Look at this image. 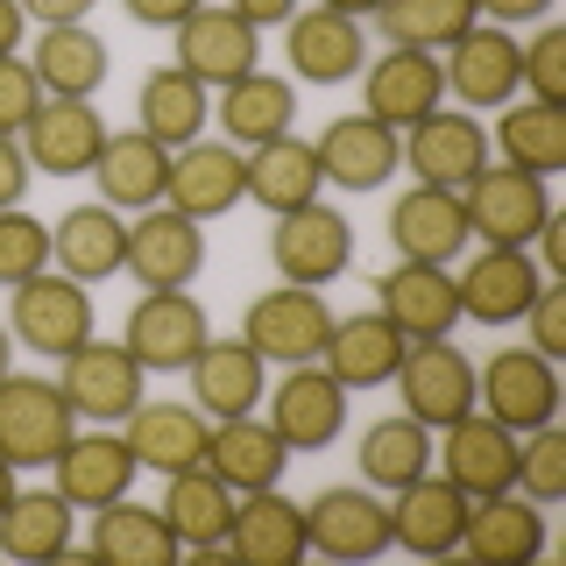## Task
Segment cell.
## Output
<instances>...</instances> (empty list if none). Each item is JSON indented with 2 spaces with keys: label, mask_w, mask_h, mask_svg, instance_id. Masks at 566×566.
Listing matches in <instances>:
<instances>
[{
  "label": "cell",
  "mask_w": 566,
  "mask_h": 566,
  "mask_svg": "<svg viewBox=\"0 0 566 566\" xmlns=\"http://www.w3.org/2000/svg\"><path fill=\"white\" fill-rule=\"evenodd\" d=\"M93 291H85L78 276H64V270H35L22 276L8 291V333H14V347H29V354H43V361H64L71 347H85L93 340Z\"/></svg>",
  "instance_id": "6da1fadb"
},
{
  "label": "cell",
  "mask_w": 566,
  "mask_h": 566,
  "mask_svg": "<svg viewBox=\"0 0 566 566\" xmlns=\"http://www.w3.org/2000/svg\"><path fill=\"white\" fill-rule=\"evenodd\" d=\"M460 206H468V234L495 241V248H531V234L545 227L553 212V177L517 170V164H489L460 185Z\"/></svg>",
  "instance_id": "7a4b0ae2"
},
{
  "label": "cell",
  "mask_w": 566,
  "mask_h": 566,
  "mask_svg": "<svg viewBox=\"0 0 566 566\" xmlns=\"http://www.w3.org/2000/svg\"><path fill=\"white\" fill-rule=\"evenodd\" d=\"M78 432V411L50 376H0V460L14 474L22 468H50L57 447Z\"/></svg>",
  "instance_id": "3957f363"
},
{
  "label": "cell",
  "mask_w": 566,
  "mask_h": 566,
  "mask_svg": "<svg viewBox=\"0 0 566 566\" xmlns=\"http://www.w3.org/2000/svg\"><path fill=\"white\" fill-rule=\"evenodd\" d=\"M212 340V318L191 291H142L120 318V347L142 361V376H185L191 354Z\"/></svg>",
  "instance_id": "277c9868"
},
{
  "label": "cell",
  "mask_w": 566,
  "mask_h": 566,
  "mask_svg": "<svg viewBox=\"0 0 566 566\" xmlns=\"http://www.w3.org/2000/svg\"><path fill=\"white\" fill-rule=\"evenodd\" d=\"M326 333H333V305H326V291H312V283H276V291H262L255 305L241 312V340L270 368L318 361Z\"/></svg>",
  "instance_id": "5b68a950"
},
{
  "label": "cell",
  "mask_w": 566,
  "mask_h": 566,
  "mask_svg": "<svg viewBox=\"0 0 566 566\" xmlns=\"http://www.w3.org/2000/svg\"><path fill=\"white\" fill-rule=\"evenodd\" d=\"M305 553L318 559H382L389 553V495L368 482H333L305 503Z\"/></svg>",
  "instance_id": "8992f818"
},
{
  "label": "cell",
  "mask_w": 566,
  "mask_h": 566,
  "mask_svg": "<svg viewBox=\"0 0 566 566\" xmlns=\"http://www.w3.org/2000/svg\"><path fill=\"white\" fill-rule=\"evenodd\" d=\"M439 71H447L453 106H468V114H495V106H510L524 93V43H517V29L474 22L453 50H439Z\"/></svg>",
  "instance_id": "52a82bcc"
},
{
  "label": "cell",
  "mask_w": 566,
  "mask_h": 566,
  "mask_svg": "<svg viewBox=\"0 0 566 566\" xmlns=\"http://www.w3.org/2000/svg\"><path fill=\"white\" fill-rule=\"evenodd\" d=\"M474 411H489L510 432H531V424L559 418V361L531 347H495L482 368H474Z\"/></svg>",
  "instance_id": "ba28073f"
},
{
  "label": "cell",
  "mask_w": 566,
  "mask_h": 566,
  "mask_svg": "<svg viewBox=\"0 0 566 566\" xmlns=\"http://www.w3.org/2000/svg\"><path fill=\"white\" fill-rule=\"evenodd\" d=\"M57 389L71 397V411L85 424H120L142 397H149V376H142V361L120 340H99L93 333L85 347H71L57 361Z\"/></svg>",
  "instance_id": "9c48e42d"
},
{
  "label": "cell",
  "mask_w": 566,
  "mask_h": 566,
  "mask_svg": "<svg viewBox=\"0 0 566 566\" xmlns=\"http://www.w3.org/2000/svg\"><path fill=\"white\" fill-rule=\"evenodd\" d=\"M262 418L276 424V439L291 453H326L347 432V389L318 361H297V368H283L276 389H262Z\"/></svg>",
  "instance_id": "30bf717a"
},
{
  "label": "cell",
  "mask_w": 566,
  "mask_h": 566,
  "mask_svg": "<svg viewBox=\"0 0 566 566\" xmlns=\"http://www.w3.org/2000/svg\"><path fill=\"white\" fill-rule=\"evenodd\" d=\"M142 291H191V276L206 270V227L185 220L177 206H142L128 220V255H120Z\"/></svg>",
  "instance_id": "8fae6325"
},
{
  "label": "cell",
  "mask_w": 566,
  "mask_h": 566,
  "mask_svg": "<svg viewBox=\"0 0 566 566\" xmlns=\"http://www.w3.org/2000/svg\"><path fill=\"white\" fill-rule=\"evenodd\" d=\"M270 262H276V276L283 283H333L354 262V227H347V212L340 206H326V199H312V206H297V212H276V227H270Z\"/></svg>",
  "instance_id": "7c38bea8"
},
{
  "label": "cell",
  "mask_w": 566,
  "mask_h": 566,
  "mask_svg": "<svg viewBox=\"0 0 566 566\" xmlns=\"http://www.w3.org/2000/svg\"><path fill=\"white\" fill-rule=\"evenodd\" d=\"M170 35H177V57L170 64L191 71L206 93H220V85H234V78H248V71L262 64V29H248L227 0H206V8L185 14Z\"/></svg>",
  "instance_id": "4fadbf2b"
},
{
  "label": "cell",
  "mask_w": 566,
  "mask_h": 566,
  "mask_svg": "<svg viewBox=\"0 0 566 566\" xmlns=\"http://www.w3.org/2000/svg\"><path fill=\"white\" fill-rule=\"evenodd\" d=\"M397 164L418 177V185H439V191H460L474 170L489 164V128L474 114H453V106H432L424 120L397 135Z\"/></svg>",
  "instance_id": "5bb4252c"
},
{
  "label": "cell",
  "mask_w": 566,
  "mask_h": 566,
  "mask_svg": "<svg viewBox=\"0 0 566 566\" xmlns=\"http://www.w3.org/2000/svg\"><path fill=\"white\" fill-rule=\"evenodd\" d=\"M248 199V156L234 142H185V149H170V177H164V206H177L185 220H227Z\"/></svg>",
  "instance_id": "9a60e30c"
},
{
  "label": "cell",
  "mask_w": 566,
  "mask_h": 566,
  "mask_svg": "<svg viewBox=\"0 0 566 566\" xmlns=\"http://www.w3.org/2000/svg\"><path fill=\"white\" fill-rule=\"evenodd\" d=\"M538 255L531 248H495L482 241L468 262H460V276H453V291H460V318H474V326H517L524 305L538 297Z\"/></svg>",
  "instance_id": "2e32d148"
},
{
  "label": "cell",
  "mask_w": 566,
  "mask_h": 566,
  "mask_svg": "<svg viewBox=\"0 0 566 566\" xmlns=\"http://www.w3.org/2000/svg\"><path fill=\"white\" fill-rule=\"evenodd\" d=\"M389 382H397L403 411H411L418 424H432V432L474 411V361L453 347V333L447 340H411Z\"/></svg>",
  "instance_id": "e0dca14e"
},
{
  "label": "cell",
  "mask_w": 566,
  "mask_h": 566,
  "mask_svg": "<svg viewBox=\"0 0 566 566\" xmlns=\"http://www.w3.org/2000/svg\"><path fill=\"white\" fill-rule=\"evenodd\" d=\"M432 468L447 474L460 495H495V489L517 482V432H510V424H495L489 411H468V418L439 424Z\"/></svg>",
  "instance_id": "ac0fdd59"
},
{
  "label": "cell",
  "mask_w": 566,
  "mask_h": 566,
  "mask_svg": "<svg viewBox=\"0 0 566 566\" xmlns=\"http://www.w3.org/2000/svg\"><path fill=\"white\" fill-rule=\"evenodd\" d=\"M432 106H447V71H439L432 50H397L389 43L376 64H361V114L382 120V128H411Z\"/></svg>",
  "instance_id": "d6986e66"
},
{
  "label": "cell",
  "mask_w": 566,
  "mask_h": 566,
  "mask_svg": "<svg viewBox=\"0 0 566 566\" xmlns=\"http://www.w3.org/2000/svg\"><path fill=\"white\" fill-rule=\"evenodd\" d=\"M283 64L305 85H347V78H361V64H368V35H361L354 14L297 8L291 22H283Z\"/></svg>",
  "instance_id": "ffe728a7"
},
{
  "label": "cell",
  "mask_w": 566,
  "mask_h": 566,
  "mask_svg": "<svg viewBox=\"0 0 566 566\" xmlns=\"http://www.w3.org/2000/svg\"><path fill=\"white\" fill-rule=\"evenodd\" d=\"M545 510L517 489H495V495H468V524H460V553L482 559V566H531L545 553Z\"/></svg>",
  "instance_id": "44dd1931"
},
{
  "label": "cell",
  "mask_w": 566,
  "mask_h": 566,
  "mask_svg": "<svg viewBox=\"0 0 566 566\" xmlns=\"http://www.w3.org/2000/svg\"><path fill=\"white\" fill-rule=\"evenodd\" d=\"M389 248H397V262H439V270H453V262L474 248L460 191L411 185L397 206H389Z\"/></svg>",
  "instance_id": "7402d4cb"
},
{
  "label": "cell",
  "mask_w": 566,
  "mask_h": 566,
  "mask_svg": "<svg viewBox=\"0 0 566 566\" xmlns=\"http://www.w3.org/2000/svg\"><path fill=\"white\" fill-rule=\"evenodd\" d=\"M376 312L403 333V340H447L460 326L453 270H439V262H389L376 276Z\"/></svg>",
  "instance_id": "603a6c76"
},
{
  "label": "cell",
  "mask_w": 566,
  "mask_h": 566,
  "mask_svg": "<svg viewBox=\"0 0 566 566\" xmlns=\"http://www.w3.org/2000/svg\"><path fill=\"white\" fill-rule=\"evenodd\" d=\"M50 468H57V495L71 510H106L135 489L142 460L128 453V439H120L114 424H93V432H71Z\"/></svg>",
  "instance_id": "cb8c5ba5"
},
{
  "label": "cell",
  "mask_w": 566,
  "mask_h": 566,
  "mask_svg": "<svg viewBox=\"0 0 566 566\" xmlns=\"http://www.w3.org/2000/svg\"><path fill=\"white\" fill-rule=\"evenodd\" d=\"M460 524H468V495L439 468H424L418 482L389 489V545H403V553H418V559L460 553Z\"/></svg>",
  "instance_id": "d4e9b609"
},
{
  "label": "cell",
  "mask_w": 566,
  "mask_h": 566,
  "mask_svg": "<svg viewBox=\"0 0 566 566\" xmlns=\"http://www.w3.org/2000/svg\"><path fill=\"white\" fill-rule=\"evenodd\" d=\"M22 149L35 177H93L106 149V120L93 99H43L22 128Z\"/></svg>",
  "instance_id": "484cf974"
},
{
  "label": "cell",
  "mask_w": 566,
  "mask_h": 566,
  "mask_svg": "<svg viewBox=\"0 0 566 566\" xmlns=\"http://www.w3.org/2000/svg\"><path fill=\"white\" fill-rule=\"evenodd\" d=\"M185 382H191V403L220 424V418H241V411H262V389H270V361H262L255 347L241 340H212L191 354V368H185Z\"/></svg>",
  "instance_id": "4316f807"
},
{
  "label": "cell",
  "mask_w": 566,
  "mask_h": 566,
  "mask_svg": "<svg viewBox=\"0 0 566 566\" xmlns=\"http://www.w3.org/2000/svg\"><path fill=\"white\" fill-rule=\"evenodd\" d=\"M227 559H241V566H297V559H305V503H291L283 489L234 495Z\"/></svg>",
  "instance_id": "83f0119b"
},
{
  "label": "cell",
  "mask_w": 566,
  "mask_h": 566,
  "mask_svg": "<svg viewBox=\"0 0 566 566\" xmlns=\"http://www.w3.org/2000/svg\"><path fill=\"white\" fill-rule=\"evenodd\" d=\"M403 333L389 326V318L368 305V312H347V318H333V333H326V347H318V368H326L333 382L347 389H382L389 376H397V361H403Z\"/></svg>",
  "instance_id": "f1b7e54d"
},
{
  "label": "cell",
  "mask_w": 566,
  "mask_h": 566,
  "mask_svg": "<svg viewBox=\"0 0 566 566\" xmlns=\"http://www.w3.org/2000/svg\"><path fill=\"white\" fill-rule=\"evenodd\" d=\"M312 156H318V177H326V185L376 191V185L397 177V128H382V120H368V114H340L312 135Z\"/></svg>",
  "instance_id": "f546056e"
},
{
  "label": "cell",
  "mask_w": 566,
  "mask_h": 566,
  "mask_svg": "<svg viewBox=\"0 0 566 566\" xmlns=\"http://www.w3.org/2000/svg\"><path fill=\"white\" fill-rule=\"evenodd\" d=\"M164 524L177 531V545H185L191 559H227V524H234V489L220 482V474L206 468H177V474H164Z\"/></svg>",
  "instance_id": "4dcf8cb0"
},
{
  "label": "cell",
  "mask_w": 566,
  "mask_h": 566,
  "mask_svg": "<svg viewBox=\"0 0 566 566\" xmlns=\"http://www.w3.org/2000/svg\"><path fill=\"white\" fill-rule=\"evenodd\" d=\"M120 439H128V453L142 460V468H156V474H177V468H199L206 460V439H212V418L199 411V403H156V397H142L128 418H120Z\"/></svg>",
  "instance_id": "1f68e13d"
},
{
  "label": "cell",
  "mask_w": 566,
  "mask_h": 566,
  "mask_svg": "<svg viewBox=\"0 0 566 566\" xmlns=\"http://www.w3.org/2000/svg\"><path fill=\"white\" fill-rule=\"evenodd\" d=\"M120 255H128V212H114L106 199L71 206L64 220L50 227V270H64L78 283L120 276Z\"/></svg>",
  "instance_id": "d6a6232c"
},
{
  "label": "cell",
  "mask_w": 566,
  "mask_h": 566,
  "mask_svg": "<svg viewBox=\"0 0 566 566\" xmlns=\"http://www.w3.org/2000/svg\"><path fill=\"white\" fill-rule=\"evenodd\" d=\"M212 120H220V142H234V149H262V142L291 135L297 85L255 64L248 78H234V85H220V93H212Z\"/></svg>",
  "instance_id": "836d02e7"
},
{
  "label": "cell",
  "mask_w": 566,
  "mask_h": 566,
  "mask_svg": "<svg viewBox=\"0 0 566 566\" xmlns=\"http://www.w3.org/2000/svg\"><path fill=\"white\" fill-rule=\"evenodd\" d=\"M206 468L220 474L234 495H248V489H276L283 468H291V447L276 439V424L262 418V411H241V418H220V424H212Z\"/></svg>",
  "instance_id": "e575fe53"
},
{
  "label": "cell",
  "mask_w": 566,
  "mask_h": 566,
  "mask_svg": "<svg viewBox=\"0 0 566 566\" xmlns=\"http://www.w3.org/2000/svg\"><path fill=\"white\" fill-rule=\"evenodd\" d=\"M206 120H212V93L191 78V71L156 64L149 78L135 85V128L149 135V142H164V149H185V142H199Z\"/></svg>",
  "instance_id": "d590c367"
},
{
  "label": "cell",
  "mask_w": 566,
  "mask_h": 566,
  "mask_svg": "<svg viewBox=\"0 0 566 566\" xmlns=\"http://www.w3.org/2000/svg\"><path fill=\"white\" fill-rule=\"evenodd\" d=\"M164 177H170V149H164V142H149L142 128H128V135L106 128V149H99V164H93V185H99V199L114 206V212L164 206Z\"/></svg>",
  "instance_id": "8d00e7d4"
},
{
  "label": "cell",
  "mask_w": 566,
  "mask_h": 566,
  "mask_svg": "<svg viewBox=\"0 0 566 566\" xmlns=\"http://www.w3.org/2000/svg\"><path fill=\"white\" fill-rule=\"evenodd\" d=\"M29 71L43 99H93L106 85V43L85 22H50L29 50Z\"/></svg>",
  "instance_id": "74e56055"
},
{
  "label": "cell",
  "mask_w": 566,
  "mask_h": 566,
  "mask_svg": "<svg viewBox=\"0 0 566 566\" xmlns=\"http://www.w3.org/2000/svg\"><path fill=\"white\" fill-rule=\"evenodd\" d=\"M71 517H78V510H71L57 489H14L8 503H0V553L22 559V566L64 559L71 545H78Z\"/></svg>",
  "instance_id": "f35d334b"
},
{
  "label": "cell",
  "mask_w": 566,
  "mask_h": 566,
  "mask_svg": "<svg viewBox=\"0 0 566 566\" xmlns=\"http://www.w3.org/2000/svg\"><path fill=\"white\" fill-rule=\"evenodd\" d=\"M85 553L106 559V566H170L185 545H177V531L164 524V510L120 495V503L93 510V538H85Z\"/></svg>",
  "instance_id": "ab89813d"
},
{
  "label": "cell",
  "mask_w": 566,
  "mask_h": 566,
  "mask_svg": "<svg viewBox=\"0 0 566 566\" xmlns=\"http://www.w3.org/2000/svg\"><path fill=\"white\" fill-rule=\"evenodd\" d=\"M241 156H248V199L270 212V220H276V212L312 206V199H326V177H318L312 142L276 135V142H262V149H241Z\"/></svg>",
  "instance_id": "60d3db41"
},
{
  "label": "cell",
  "mask_w": 566,
  "mask_h": 566,
  "mask_svg": "<svg viewBox=\"0 0 566 566\" xmlns=\"http://www.w3.org/2000/svg\"><path fill=\"white\" fill-rule=\"evenodd\" d=\"M489 149H503V164L559 177L566 170V106H538V99H510L495 106Z\"/></svg>",
  "instance_id": "b9f144b4"
},
{
  "label": "cell",
  "mask_w": 566,
  "mask_h": 566,
  "mask_svg": "<svg viewBox=\"0 0 566 566\" xmlns=\"http://www.w3.org/2000/svg\"><path fill=\"white\" fill-rule=\"evenodd\" d=\"M354 460H361V482L389 495V489L418 482V474L432 468V424H418L411 411L376 418V424L361 432V447H354Z\"/></svg>",
  "instance_id": "7bdbcfd3"
},
{
  "label": "cell",
  "mask_w": 566,
  "mask_h": 566,
  "mask_svg": "<svg viewBox=\"0 0 566 566\" xmlns=\"http://www.w3.org/2000/svg\"><path fill=\"white\" fill-rule=\"evenodd\" d=\"M397 50H453L460 35H468L474 22H482V8L474 0H382L376 14H368Z\"/></svg>",
  "instance_id": "ee69618b"
},
{
  "label": "cell",
  "mask_w": 566,
  "mask_h": 566,
  "mask_svg": "<svg viewBox=\"0 0 566 566\" xmlns=\"http://www.w3.org/2000/svg\"><path fill=\"white\" fill-rule=\"evenodd\" d=\"M510 489L531 495L538 510H553L566 495V432H559V418L517 432V482H510Z\"/></svg>",
  "instance_id": "f6af8a7d"
},
{
  "label": "cell",
  "mask_w": 566,
  "mask_h": 566,
  "mask_svg": "<svg viewBox=\"0 0 566 566\" xmlns=\"http://www.w3.org/2000/svg\"><path fill=\"white\" fill-rule=\"evenodd\" d=\"M35 270H50V220H35V212L22 206H8L0 212V283H22Z\"/></svg>",
  "instance_id": "bcb514c9"
},
{
  "label": "cell",
  "mask_w": 566,
  "mask_h": 566,
  "mask_svg": "<svg viewBox=\"0 0 566 566\" xmlns=\"http://www.w3.org/2000/svg\"><path fill=\"white\" fill-rule=\"evenodd\" d=\"M524 93L538 106H566V29L545 22L524 43Z\"/></svg>",
  "instance_id": "7dc6e473"
},
{
  "label": "cell",
  "mask_w": 566,
  "mask_h": 566,
  "mask_svg": "<svg viewBox=\"0 0 566 566\" xmlns=\"http://www.w3.org/2000/svg\"><path fill=\"white\" fill-rule=\"evenodd\" d=\"M524 347L545 361H566V283H538V297L524 305Z\"/></svg>",
  "instance_id": "c3c4849f"
},
{
  "label": "cell",
  "mask_w": 566,
  "mask_h": 566,
  "mask_svg": "<svg viewBox=\"0 0 566 566\" xmlns=\"http://www.w3.org/2000/svg\"><path fill=\"white\" fill-rule=\"evenodd\" d=\"M35 106H43V85H35L29 57H0V135H22Z\"/></svg>",
  "instance_id": "681fc988"
},
{
  "label": "cell",
  "mask_w": 566,
  "mask_h": 566,
  "mask_svg": "<svg viewBox=\"0 0 566 566\" xmlns=\"http://www.w3.org/2000/svg\"><path fill=\"white\" fill-rule=\"evenodd\" d=\"M29 185H35V170H29L22 135H0V212L22 206V199H29Z\"/></svg>",
  "instance_id": "f907efd6"
},
{
  "label": "cell",
  "mask_w": 566,
  "mask_h": 566,
  "mask_svg": "<svg viewBox=\"0 0 566 566\" xmlns=\"http://www.w3.org/2000/svg\"><path fill=\"white\" fill-rule=\"evenodd\" d=\"M531 248H538V270H545V283H566V212H559V206L545 212V227L531 234Z\"/></svg>",
  "instance_id": "816d5d0a"
},
{
  "label": "cell",
  "mask_w": 566,
  "mask_h": 566,
  "mask_svg": "<svg viewBox=\"0 0 566 566\" xmlns=\"http://www.w3.org/2000/svg\"><path fill=\"white\" fill-rule=\"evenodd\" d=\"M474 8H482V22H495V29H524V22H545L553 0H474Z\"/></svg>",
  "instance_id": "f5cc1de1"
},
{
  "label": "cell",
  "mask_w": 566,
  "mask_h": 566,
  "mask_svg": "<svg viewBox=\"0 0 566 566\" xmlns=\"http://www.w3.org/2000/svg\"><path fill=\"white\" fill-rule=\"evenodd\" d=\"M120 8H128L142 29H177L185 14H199L206 0H120Z\"/></svg>",
  "instance_id": "db71d44e"
},
{
  "label": "cell",
  "mask_w": 566,
  "mask_h": 566,
  "mask_svg": "<svg viewBox=\"0 0 566 566\" xmlns=\"http://www.w3.org/2000/svg\"><path fill=\"white\" fill-rule=\"evenodd\" d=\"M227 8H234L248 29H283L297 8H305V0H227Z\"/></svg>",
  "instance_id": "11a10c76"
},
{
  "label": "cell",
  "mask_w": 566,
  "mask_h": 566,
  "mask_svg": "<svg viewBox=\"0 0 566 566\" xmlns=\"http://www.w3.org/2000/svg\"><path fill=\"white\" fill-rule=\"evenodd\" d=\"M99 8V0H22V14H29V22H85V14H93Z\"/></svg>",
  "instance_id": "9f6ffc18"
},
{
  "label": "cell",
  "mask_w": 566,
  "mask_h": 566,
  "mask_svg": "<svg viewBox=\"0 0 566 566\" xmlns=\"http://www.w3.org/2000/svg\"><path fill=\"white\" fill-rule=\"evenodd\" d=\"M22 29H29L22 0H0V57H22Z\"/></svg>",
  "instance_id": "6f0895ef"
},
{
  "label": "cell",
  "mask_w": 566,
  "mask_h": 566,
  "mask_svg": "<svg viewBox=\"0 0 566 566\" xmlns=\"http://www.w3.org/2000/svg\"><path fill=\"white\" fill-rule=\"evenodd\" d=\"M318 8H333V14H354V22H368V14H376L382 0H318Z\"/></svg>",
  "instance_id": "680465c9"
},
{
  "label": "cell",
  "mask_w": 566,
  "mask_h": 566,
  "mask_svg": "<svg viewBox=\"0 0 566 566\" xmlns=\"http://www.w3.org/2000/svg\"><path fill=\"white\" fill-rule=\"evenodd\" d=\"M8 368H14V333L0 326V376H8Z\"/></svg>",
  "instance_id": "91938a15"
},
{
  "label": "cell",
  "mask_w": 566,
  "mask_h": 566,
  "mask_svg": "<svg viewBox=\"0 0 566 566\" xmlns=\"http://www.w3.org/2000/svg\"><path fill=\"white\" fill-rule=\"evenodd\" d=\"M8 495H14V468H8V460H0V503H8Z\"/></svg>",
  "instance_id": "94428289"
}]
</instances>
